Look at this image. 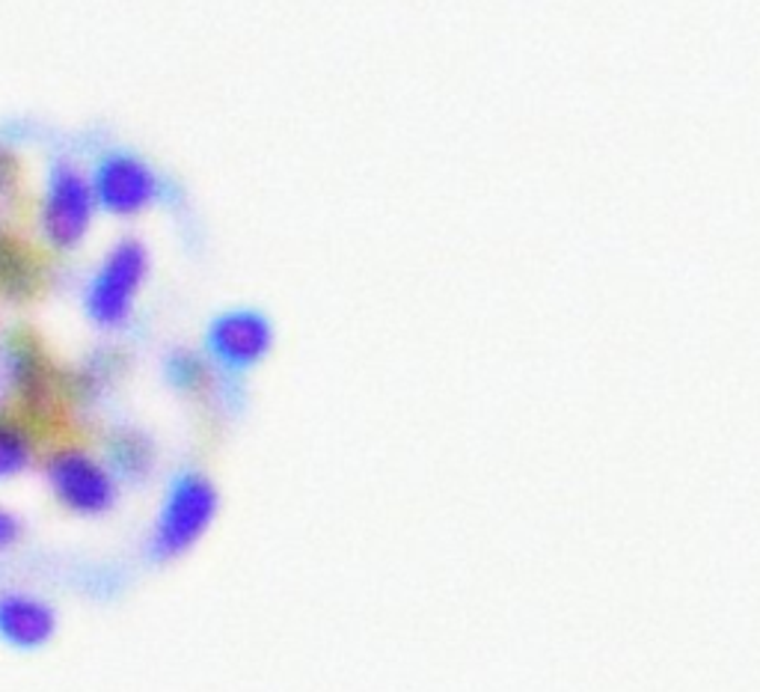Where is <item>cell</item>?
Listing matches in <instances>:
<instances>
[{
  "instance_id": "277c9868",
  "label": "cell",
  "mask_w": 760,
  "mask_h": 692,
  "mask_svg": "<svg viewBox=\"0 0 760 692\" xmlns=\"http://www.w3.org/2000/svg\"><path fill=\"white\" fill-rule=\"evenodd\" d=\"M45 482L69 515L102 517L116 506V476L81 446H56L45 458Z\"/></svg>"
},
{
  "instance_id": "7c38bea8",
  "label": "cell",
  "mask_w": 760,
  "mask_h": 692,
  "mask_svg": "<svg viewBox=\"0 0 760 692\" xmlns=\"http://www.w3.org/2000/svg\"><path fill=\"white\" fill-rule=\"evenodd\" d=\"M167 381L173 390H179L181 395H202L211 390V363L197 351L188 348H176L169 351L167 363H164Z\"/></svg>"
},
{
  "instance_id": "6da1fadb",
  "label": "cell",
  "mask_w": 760,
  "mask_h": 692,
  "mask_svg": "<svg viewBox=\"0 0 760 692\" xmlns=\"http://www.w3.org/2000/svg\"><path fill=\"white\" fill-rule=\"evenodd\" d=\"M3 365L10 374L24 425L30 431L56 428L63 413V372L51 360L42 337L33 328H15L3 339Z\"/></svg>"
},
{
  "instance_id": "52a82bcc",
  "label": "cell",
  "mask_w": 760,
  "mask_h": 692,
  "mask_svg": "<svg viewBox=\"0 0 760 692\" xmlns=\"http://www.w3.org/2000/svg\"><path fill=\"white\" fill-rule=\"evenodd\" d=\"M93 190L98 208L116 217H137L158 199V176L146 161L113 155L95 169Z\"/></svg>"
},
{
  "instance_id": "5bb4252c",
  "label": "cell",
  "mask_w": 760,
  "mask_h": 692,
  "mask_svg": "<svg viewBox=\"0 0 760 692\" xmlns=\"http://www.w3.org/2000/svg\"><path fill=\"white\" fill-rule=\"evenodd\" d=\"M21 538V520L7 508H0V550H10Z\"/></svg>"
},
{
  "instance_id": "8992f818",
  "label": "cell",
  "mask_w": 760,
  "mask_h": 692,
  "mask_svg": "<svg viewBox=\"0 0 760 692\" xmlns=\"http://www.w3.org/2000/svg\"><path fill=\"white\" fill-rule=\"evenodd\" d=\"M206 345L217 363L241 372L271 354L273 324L256 309H229L211 321Z\"/></svg>"
},
{
  "instance_id": "4fadbf2b",
  "label": "cell",
  "mask_w": 760,
  "mask_h": 692,
  "mask_svg": "<svg viewBox=\"0 0 760 692\" xmlns=\"http://www.w3.org/2000/svg\"><path fill=\"white\" fill-rule=\"evenodd\" d=\"M21 176H24L21 158L10 149V146H3V143H0V199L19 197Z\"/></svg>"
},
{
  "instance_id": "9c48e42d",
  "label": "cell",
  "mask_w": 760,
  "mask_h": 692,
  "mask_svg": "<svg viewBox=\"0 0 760 692\" xmlns=\"http://www.w3.org/2000/svg\"><path fill=\"white\" fill-rule=\"evenodd\" d=\"M48 286V271L33 244L19 233L0 226V298L10 303H30Z\"/></svg>"
},
{
  "instance_id": "ba28073f",
  "label": "cell",
  "mask_w": 760,
  "mask_h": 692,
  "mask_svg": "<svg viewBox=\"0 0 760 692\" xmlns=\"http://www.w3.org/2000/svg\"><path fill=\"white\" fill-rule=\"evenodd\" d=\"M56 609L48 600L24 591L0 595V639L19 651L48 645L56 637Z\"/></svg>"
},
{
  "instance_id": "7a4b0ae2",
  "label": "cell",
  "mask_w": 760,
  "mask_h": 692,
  "mask_svg": "<svg viewBox=\"0 0 760 692\" xmlns=\"http://www.w3.org/2000/svg\"><path fill=\"white\" fill-rule=\"evenodd\" d=\"M220 512V490L202 473H181L164 494L155 526H152V556L173 561L188 556L208 535Z\"/></svg>"
},
{
  "instance_id": "5b68a950",
  "label": "cell",
  "mask_w": 760,
  "mask_h": 692,
  "mask_svg": "<svg viewBox=\"0 0 760 692\" xmlns=\"http://www.w3.org/2000/svg\"><path fill=\"white\" fill-rule=\"evenodd\" d=\"M95 208L98 203H95L93 182L75 164L60 161L48 176L45 199L39 211V226H42L45 241L60 254L77 250L93 229Z\"/></svg>"
},
{
  "instance_id": "30bf717a",
  "label": "cell",
  "mask_w": 760,
  "mask_h": 692,
  "mask_svg": "<svg viewBox=\"0 0 760 692\" xmlns=\"http://www.w3.org/2000/svg\"><path fill=\"white\" fill-rule=\"evenodd\" d=\"M158 452L146 431L113 428L104 440V464L111 467L116 482H143L155 469Z\"/></svg>"
},
{
  "instance_id": "3957f363",
  "label": "cell",
  "mask_w": 760,
  "mask_h": 692,
  "mask_svg": "<svg viewBox=\"0 0 760 692\" xmlns=\"http://www.w3.org/2000/svg\"><path fill=\"white\" fill-rule=\"evenodd\" d=\"M149 277V250L137 238H123L107 250L98 271L86 289V316L104 330L123 328L132 319L134 303L140 298Z\"/></svg>"
},
{
  "instance_id": "8fae6325",
  "label": "cell",
  "mask_w": 760,
  "mask_h": 692,
  "mask_svg": "<svg viewBox=\"0 0 760 692\" xmlns=\"http://www.w3.org/2000/svg\"><path fill=\"white\" fill-rule=\"evenodd\" d=\"M37 461V437L10 413L0 411V482L21 476Z\"/></svg>"
}]
</instances>
